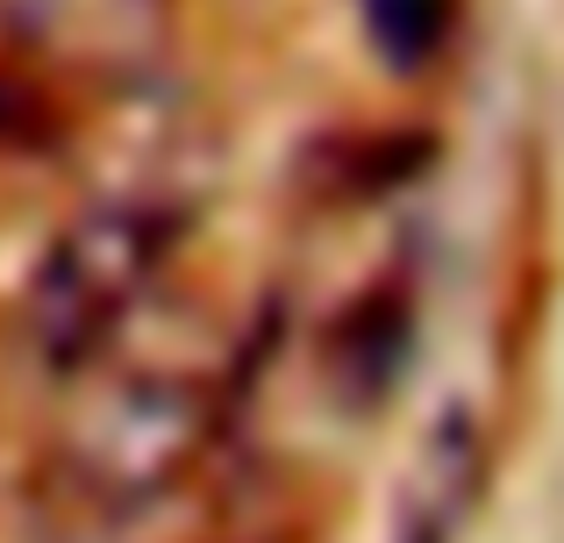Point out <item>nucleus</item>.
<instances>
[{"instance_id": "20e7f679", "label": "nucleus", "mask_w": 564, "mask_h": 543, "mask_svg": "<svg viewBox=\"0 0 564 543\" xmlns=\"http://www.w3.org/2000/svg\"><path fill=\"white\" fill-rule=\"evenodd\" d=\"M408 543H443V536H436V530H429V522H422V530H414Z\"/></svg>"}, {"instance_id": "f03ea898", "label": "nucleus", "mask_w": 564, "mask_h": 543, "mask_svg": "<svg viewBox=\"0 0 564 543\" xmlns=\"http://www.w3.org/2000/svg\"><path fill=\"white\" fill-rule=\"evenodd\" d=\"M172 258V208L137 194L86 200L57 243L43 251L29 286V329L51 365H86L115 344L129 315L151 301L158 272Z\"/></svg>"}, {"instance_id": "7ed1b4c3", "label": "nucleus", "mask_w": 564, "mask_h": 543, "mask_svg": "<svg viewBox=\"0 0 564 543\" xmlns=\"http://www.w3.org/2000/svg\"><path fill=\"white\" fill-rule=\"evenodd\" d=\"M358 14H365V43L393 72H422L451 36V0H358Z\"/></svg>"}, {"instance_id": "f257e3e1", "label": "nucleus", "mask_w": 564, "mask_h": 543, "mask_svg": "<svg viewBox=\"0 0 564 543\" xmlns=\"http://www.w3.org/2000/svg\"><path fill=\"white\" fill-rule=\"evenodd\" d=\"M215 387L186 365H100L57 415V487L100 515H137L200 465Z\"/></svg>"}]
</instances>
